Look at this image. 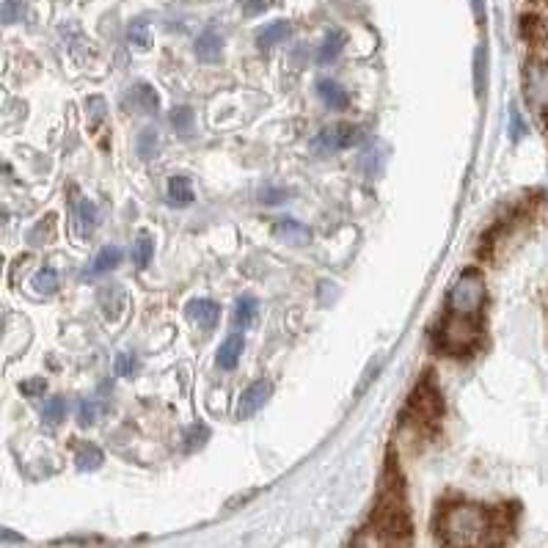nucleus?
<instances>
[{
    "instance_id": "4c0bfd02",
    "label": "nucleus",
    "mask_w": 548,
    "mask_h": 548,
    "mask_svg": "<svg viewBox=\"0 0 548 548\" xmlns=\"http://www.w3.org/2000/svg\"><path fill=\"white\" fill-rule=\"evenodd\" d=\"M89 108H91V119H94V122H100L102 116H105V102H102L100 97L89 100Z\"/></svg>"
},
{
    "instance_id": "20e7f679",
    "label": "nucleus",
    "mask_w": 548,
    "mask_h": 548,
    "mask_svg": "<svg viewBox=\"0 0 548 548\" xmlns=\"http://www.w3.org/2000/svg\"><path fill=\"white\" fill-rule=\"evenodd\" d=\"M482 336L477 317H460V314H449L447 320L438 328V347L452 356H463L471 347L477 345Z\"/></svg>"
},
{
    "instance_id": "ddd939ff",
    "label": "nucleus",
    "mask_w": 548,
    "mask_h": 548,
    "mask_svg": "<svg viewBox=\"0 0 548 548\" xmlns=\"http://www.w3.org/2000/svg\"><path fill=\"white\" fill-rule=\"evenodd\" d=\"M127 102H130V108H135V111H141V113H157V108H160L157 91L152 89L149 83H138V86H133Z\"/></svg>"
},
{
    "instance_id": "a211bd4d",
    "label": "nucleus",
    "mask_w": 548,
    "mask_h": 548,
    "mask_svg": "<svg viewBox=\"0 0 548 548\" xmlns=\"http://www.w3.org/2000/svg\"><path fill=\"white\" fill-rule=\"evenodd\" d=\"M168 199L177 207H188L193 202V188L185 177H171L168 179Z\"/></svg>"
},
{
    "instance_id": "2eb2a0df",
    "label": "nucleus",
    "mask_w": 548,
    "mask_h": 548,
    "mask_svg": "<svg viewBox=\"0 0 548 548\" xmlns=\"http://www.w3.org/2000/svg\"><path fill=\"white\" fill-rule=\"evenodd\" d=\"M276 235L284 240V243H290V246H306L309 243V229L303 224H298V221H279L276 224Z\"/></svg>"
},
{
    "instance_id": "dca6fc26",
    "label": "nucleus",
    "mask_w": 548,
    "mask_h": 548,
    "mask_svg": "<svg viewBox=\"0 0 548 548\" xmlns=\"http://www.w3.org/2000/svg\"><path fill=\"white\" fill-rule=\"evenodd\" d=\"M122 262V251L116 246H108V248H102L100 254H97V259L91 262V268H89V279H94V276H102V273H108V270H113L116 265Z\"/></svg>"
},
{
    "instance_id": "a878e982",
    "label": "nucleus",
    "mask_w": 548,
    "mask_h": 548,
    "mask_svg": "<svg viewBox=\"0 0 548 548\" xmlns=\"http://www.w3.org/2000/svg\"><path fill=\"white\" fill-rule=\"evenodd\" d=\"M135 149H138V157H141V160H152V157L157 155V149H160V141H157L155 130H144V133L138 135Z\"/></svg>"
},
{
    "instance_id": "4468645a",
    "label": "nucleus",
    "mask_w": 548,
    "mask_h": 548,
    "mask_svg": "<svg viewBox=\"0 0 548 548\" xmlns=\"http://www.w3.org/2000/svg\"><path fill=\"white\" fill-rule=\"evenodd\" d=\"M292 34V25L287 20H276V23H268L262 31L257 34V45L259 50H270V47L281 45L287 36Z\"/></svg>"
},
{
    "instance_id": "f704fd0d",
    "label": "nucleus",
    "mask_w": 548,
    "mask_h": 548,
    "mask_svg": "<svg viewBox=\"0 0 548 548\" xmlns=\"http://www.w3.org/2000/svg\"><path fill=\"white\" fill-rule=\"evenodd\" d=\"M524 133H526V127L524 122H521V113H518V108H513V111H510V138L518 141Z\"/></svg>"
},
{
    "instance_id": "e433bc0d",
    "label": "nucleus",
    "mask_w": 548,
    "mask_h": 548,
    "mask_svg": "<svg viewBox=\"0 0 548 548\" xmlns=\"http://www.w3.org/2000/svg\"><path fill=\"white\" fill-rule=\"evenodd\" d=\"M45 381H28V383H23V394H28V397H34V394H45Z\"/></svg>"
},
{
    "instance_id": "bb28decb",
    "label": "nucleus",
    "mask_w": 548,
    "mask_h": 548,
    "mask_svg": "<svg viewBox=\"0 0 548 548\" xmlns=\"http://www.w3.org/2000/svg\"><path fill=\"white\" fill-rule=\"evenodd\" d=\"M127 36H130V42H133L135 47H141V50L152 47V34H149V25H146L144 20H135V23L127 28Z\"/></svg>"
},
{
    "instance_id": "c9c22d12",
    "label": "nucleus",
    "mask_w": 548,
    "mask_h": 548,
    "mask_svg": "<svg viewBox=\"0 0 548 548\" xmlns=\"http://www.w3.org/2000/svg\"><path fill=\"white\" fill-rule=\"evenodd\" d=\"M240 3H243V12H246L248 17H254V14L265 12L273 0H240Z\"/></svg>"
},
{
    "instance_id": "5701e85b",
    "label": "nucleus",
    "mask_w": 548,
    "mask_h": 548,
    "mask_svg": "<svg viewBox=\"0 0 548 548\" xmlns=\"http://www.w3.org/2000/svg\"><path fill=\"white\" fill-rule=\"evenodd\" d=\"M485 80H488V50L480 47L474 56V86H477V97L485 94Z\"/></svg>"
},
{
    "instance_id": "9d476101",
    "label": "nucleus",
    "mask_w": 548,
    "mask_h": 548,
    "mask_svg": "<svg viewBox=\"0 0 548 548\" xmlns=\"http://www.w3.org/2000/svg\"><path fill=\"white\" fill-rule=\"evenodd\" d=\"M221 50H224V39H221V34H218L215 28H207V31H202L199 39H196V58L204 61V64L218 61V58H221Z\"/></svg>"
},
{
    "instance_id": "7ed1b4c3",
    "label": "nucleus",
    "mask_w": 548,
    "mask_h": 548,
    "mask_svg": "<svg viewBox=\"0 0 548 548\" xmlns=\"http://www.w3.org/2000/svg\"><path fill=\"white\" fill-rule=\"evenodd\" d=\"M482 303H485V279H482L480 270H466V273H460L458 281L449 287V314L477 317V312L482 309Z\"/></svg>"
},
{
    "instance_id": "7c9ffc66",
    "label": "nucleus",
    "mask_w": 548,
    "mask_h": 548,
    "mask_svg": "<svg viewBox=\"0 0 548 548\" xmlns=\"http://www.w3.org/2000/svg\"><path fill=\"white\" fill-rule=\"evenodd\" d=\"M97 416H100V411H97V405L91 403V400H83L78 408V422L83 427H91L94 422H97Z\"/></svg>"
},
{
    "instance_id": "1a4fd4ad",
    "label": "nucleus",
    "mask_w": 548,
    "mask_h": 548,
    "mask_svg": "<svg viewBox=\"0 0 548 548\" xmlns=\"http://www.w3.org/2000/svg\"><path fill=\"white\" fill-rule=\"evenodd\" d=\"M317 94H320L325 108H331V111H345L347 105H350V94L331 78L317 80Z\"/></svg>"
},
{
    "instance_id": "72a5a7b5",
    "label": "nucleus",
    "mask_w": 548,
    "mask_h": 548,
    "mask_svg": "<svg viewBox=\"0 0 548 548\" xmlns=\"http://www.w3.org/2000/svg\"><path fill=\"white\" fill-rule=\"evenodd\" d=\"M262 202L265 204H281L287 196H290V191H284V188H262Z\"/></svg>"
},
{
    "instance_id": "393cba45",
    "label": "nucleus",
    "mask_w": 548,
    "mask_h": 548,
    "mask_svg": "<svg viewBox=\"0 0 548 548\" xmlns=\"http://www.w3.org/2000/svg\"><path fill=\"white\" fill-rule=\"evenodd\" d=\"M75 215H78V226L80 229H86V232H91L94 226H97V207L89 202V199H80L78 204H75Z\"/></svg>"
},
{
    "instance_id": "6ab92c4d",
    "label": "nucleus",
    "mask_w": 548,
    "mask_h": 548,
    "mask_svg": "<svg viewBox=\"0 0 548 548\" xmlns=\"http://www.w3.org/2000/svg\"><path fill=\"white\" fill-rule=\"evenodd\" d=\"M257 312H259L257 298H251V295H243V298L235 303V317H232V323H235L237 328H246V325L254 323Z\"/></svg>"
},
{
    "instance_id": "423d86ee",
    "label": "nucleus",
    "mask_w": 548,
    "mask_h": 548,
    "mask_svg": "<svg viewBox=\"0 0 548 548\" xmlns=\"http://www.w3.org/2000/svg\"><path fill=\"white\" fill-rule=\"evenodd\" d=\"M408 414L414 416V422H419V425H433L436 422L438 414H441V397H438L433 383H419V389H416L411 405H408Z\"/></svg>"
},
{
    "instance_id": "39448f33",
    "label": "nucleus",
    "mask_w": 548,
    "mask_h": 548,
    "mask_svg": "<svg viewBox=\"0 0 548 548\" xmlns=\"http://www.w3.org/2000/svg\"><path fill=\"white\" fill-rule=\"evenodd\" d=\"M524 97L529 108L548 119V64L535 61L524 72Z\"/></svg>"
},
{
    "instance_id": "4be33fe9",
    "label": "nucleus",
    "mask_w": 548,
    "mask_h": 548,
    "mask_svg": "<svg viewBox=\"0 0 548 548\" xmlns=\"http://www.w3.org/2000/svg\"><path fill=\"white\" fill-rule=\"evenodd\" d=\"M152 254H155V240L149 235H141L135 240L133 246V262L138 268H146L149 262H152Z\"/></svg>"
},
{
    "instance_id": "2f4dec72",
    "label": "nucleus",
    "mask_w": 548,
    "mask_h": 548,
    "mask_svg": "<svg viewBox=\"0 0 548 548\" xmlns=\"http://www.w3.org/2000/svg\"><path fill=\"white\" fill-rule=\"evenodd\" d=\"M207 438H210V433H207V427H204L202 422H199V425L193 427L191 433L185 436V447H188V449H199L204 444V441H207Z\"/></svg>"
},
{
    "instance_id": "aec40b11",
    "label": "nucleus",
    "mask_w": 548,
    "mask_h": 548,
    "mask_svg": "<svg viewBox=\"0 0 548 548\" xmlns=\"http://www.w3.org/2000/svg\"><path fill=\"white\" fill-rule=\"evenodd\" d=\"M102 460H105V455H102L100 447L83 444V447L78 449V455H75V466H78L80 471H97L102 466Z\"/></svg>"
},
{
    "instance_id": "473e14b6",
    "label": "nucleus",
    "mask_w": 548,
    "mask_h": 548,
    "mask_svg": "<svg viewBox=\"0 0 548 548\" xmlns=\"http://www.w3.org/2000/svg\"><path fill=\"white\" fill-rule=\"evenodd\" d=\"M135 367H138V358L133 353H122V356H116V375H133Z\"/></svg>"
},
{
    "instance_id": "f8f14e48",
    "label": "nucleus",
    "mask_w": 548,
    "mask_h": 548,
    "mask_svg": "<svg viewBox=\"0 0 548 548\" xmlns=\"http://www.w3.org/2000/svg\"><path fill=\"white\" fill-rule=\"evenodd\" d=\"M188 314H191L196 323L202 325L204 331H213L215 325H218V317H221V309H218V303L215 301L199 298V301L188 303Z\"/></svg>"
},
{
    "instance_id": "412c9836",
    "label": "nucleus",
    "mask_w": 548,
    "mask_h": 548,
    "mask_svg": "<svg viewBox=\"0 0 548 548\" xmlns=\"http://www.w3.org/2000/svg\"><path fill=\"white\" fill-rule=\"evenodd\" d=\"M64 416H67V400L64 397H53V400H47L45 408H42V422L47 427H56L58 422H64Z\"/></svg>"
},
{
    "instance_id": "9b49d317",
    "label": "nucleus",
    "mask_w": 548,
    "mask_h": 548,
    "mask_svg": "<svg viewBox=\"0 0 548 548\" xmlns=\"http://www.w3.org/2000/svg\"><path fill=\"white\" fill-rule=\"evenodd\" d=\"M243 347H246V342H243V336L240 334L226 336L224 342H221V347H218V356H215L218 367H221V370H235L237 361L243 356Z\"/></svg>"
},
{
    "instance_id": "6e6552de",
    "label": "nucleus",
    "mask_w": 548,
    "mask_h": 548,
    "mask_svg": "<svg viewBox=\"0 0 548 548\" xmlns=\"http://www.w3.org/2000/svg\"><path fill=\"white\" fill-rule=\"evenodd\" d=\"M270 394H273V386H270V381H265V378L257 383H251L246 392L240 394V403H237L235 411L237 419H251L257 411H262V405L268 403Z\"/></svg>"
},
{
    "instance_id": "cd10ccee",
    "label": "nucleus",
    "mask_w": 548,
    "mask_h": 548,
    "mask_svg": "<svg viewBox=\"0 0 548 548\" xmlns=\"http://www.w3.org/2000/svg\"><path fill=\"white\" fill-rule=\"evenodd\" d=\"M25 17V0H3V23L14 25Z\"/></svg>"
},
{
    "instance_id": "f257e3e1",
    "label": "nucleus",
    "mask_w": 548,
    "mask_h": 548,
    "mask_svg": "<svg viewBox=\"0 0 548 548\" xmlns=\"http://www.w3.org/2000/svg\"><path fill=\"white\" fill-rule=\"evenodd\" d=\"M502 535V518L482 504H449L438 518V537L444 548H491Z\"/></svg>"
},
{
    "instance_id": "c85d7f7f",
    "label": "nucleus",
    "mask_w": 548,
    "mask_h": 548,
    "mask_svg": "<svg viewBox=\"0 0 548 548\" xmlns=\"http://www.w3.org/2000/svg\"><path fill=\"white\" fill-rule=\"evenodd\" d=\"M521 25H524V36L529 39V42H543L546 39V25L540 23L537 17H524L521 20Z\"/></svg>"
},
{
    "instance_id": "c756f323",
    "label": "nucleus",
    "mask_w": 548,
    "mask_h": 548,
    "mask_svg": "<svg viewBox=\"0 0 548 548\" xmlns=\"http://www.w3.org/2000/svg\"><path fill=\"white\" fill-rule=\"evenodd\" d=\"M171 124H174V130H177L179 135L191 133V124H193L191 108H177V111L171 113Z\"/></svg>"
},
{
    "instance_id": "f3484780",
    "label": "nucleus",
    "mask_w": 548,
    "mask_h": 548,
    "mask_svg": "<svg viewBox=\"0 0 548 548\" xmlns=\"http://www.w3.org/2000/svg\"><path fill=\"white\" fill-rule=\"evenodd\" d=\"M342 50H345V34H342V31H328L323 39V45L317 50V61H320V64H331Z\"/></svg>"
},
{
    "instance_id": "0eeeda50",
    "label": "nucleus",
    "mask_w": 548,
    "mask_h": 548,
    "mask_svg": "<svg viewBox=\"0 0 548 548\" xmlns=\"http://www.w3.org/2000/svg\"><path fill=\"white\" fill-rule=\"evenodd\" d=\"M358 141V130L350 127V124H331L317 133L314 138V152L320 155H331V152H339V149H347Z\"/></svg>"
},
{
    "instance_id": "b1692460",
    "label": "nucleus",
    "mask_w": 548,
    "mask_h": 548,
    "mask_svg": "<svg viewBox=\"0 0 548 548\" xmlns=\"http://www.w3.org/2000/svg\"><path fill=\"white\" fill-rule=\"evenodd\" d=\"M34 290L39 295H53L58 292V273L53 268H42L34 276Z\"/></svg>"
},
{
    "instance_id": "f03ea898",
    "label": "nucleus",
    "mask_w": 548,
    "mask_h": 548,
    "mask_svg": "<svg viewBox=\"0 0 548 548\" xmlns=\"http://www.w3.org/2000/svg\"><path fill=\"white\" fill-rule=\"evenodd\" d=\"M375 532L383 543H400L411 535V521H408V510H405L403 491L400 488H383L381 502L375 507Z\"/></svg>"
}]
</instances>
